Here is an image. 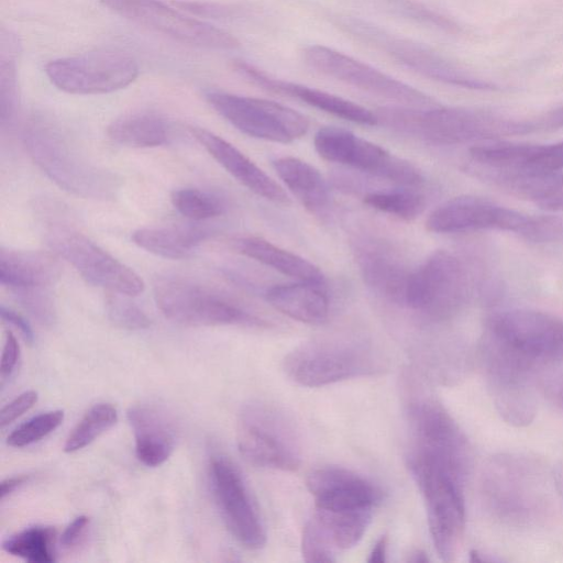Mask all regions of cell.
<instances>
[{"instance_id":"1","label":"cell","mask_w":563,"mask_h":563,"mask_svg":"<svg viewBox=\"0 0 563 563\" xmlns=\"http://www.w3.org/2000/svg\"><path fill=\"white\" fill-rule=\"evenodd\" d=\"M378 124L437 145L494 141L529 133L528 121H516L459 107H383L375 111Z\"/></svg>"},{"instance_id":"2","label":"cell","mask_w":563,"mask_h":563,"mask_svg":"<svg viewBox=\"0 0 563 563\" xmlns=\"http://www.w3.org/2000/svg\"><path fill=\"white\" fill-rule=\"evenodd\" d=\"M23 139L33 162L64 190L86 199L115 197L120 187L117 176L88 162L49 122L30 119Z\"/></svg>"},{"instance_id":"3","label":"cell","mask_w":563,"mask_h":563,"mask_svg":"<svg viewBox=\"0 0 563 563\" xmlns=\"http://www.w3.org/2000/svg\"><path fill=\"white\" fill-rule=\"evenodd\" d=\"M408 467L422 496L429 532L441 560L452 561L465 528V476L456 471L415 455Z\"/></svg>"},{"instance_id":"4","label":"cell","mask_w":563,"mask_h":563,"mask_svg":"<svg viewBox=\"0 0 563 563\" xmlns=\"http://www.w3.org/2000/svg\"><path fill=\"white\" fill-rule=\"evenodd\" d=\"M295 383L320 387L383 369V358L368 344L350 340H320L301 344L284 360Z\"/></svg>"},{"instance_id":"5","label":"cell","mask_w":563,"mask_h":563,"mask_svg":"<svg viewBox=\"0 0 563 563\" xmlns=\"http://www.w3.org/2000/svg\"><path fill=\"white\" fill-rule=\"evenodd\" d=\"M236 442L241 455L252 465L294 471L300 464L297 430L275 406L258 401L244 406L239 416Z\"/></svg>"},{"instance_id":"6","label":"cell","mask_w":563,"mask_h":563,"mask_svg":"<svg viewBox=\"0 0 563 563\" xmlns=\"http://www.w3.org/2000/svg\"><path fill=\"white\" fill-rule=\"evenodd\" d=\"M158 309L170 321L188 327H263L265 322L224 295L180 277H163L154 285Z\"/></svg>"},{"instance_id":"7","label":"cell","mask_w":563,"mask_h":563,"mask_svg":"<svg viewBox=\"0 0 563 563\" xmlns=\"http://www.w3.org/2000/svg\"><path fill=\"white\" fill-rule=\"evenodd\" d=\"M470 276L459 257L439 250L410 273L405 306L428 319L454 316L470 296Z\"/></svg>"},{"instance_id":"8","label":"cell","mask_w":563,"mask_h":563,"mask_svg":"<svg viewBox=\"0 0 563 563\" xmlns=\"http://www.w3.org/2000/svg\"><path fill=\"white\" fill-rule=\"evenodd\" d=\"M45 239L90 284L128 297L143 292L144 282L132 268L78 230L53 222L46 229Z\"/></svg>"},{"instance_id":"9","label":"cell","mask_w":563,"mask_h":563,"mask_svg":"<svg viewBox=\"0 0 563 563\" xmlns=\"http://www.w3.org/2000/svg\"><path fill=\"white\" fill-rule=\"evenodd\" d=\"M482 354L498 412L510 424H529L536 415L530 382L537 365L486 333Z\"/></svg>"},{"instance_id":"10","label":"cell","mask_w":563,"mask_h":563,"mask_svg":"<svg viewBox=\"0 0 563 563\" xmlns=\"http://www.w3.org/2000/svg\"><path fill=\"white\" fill-rule=\"evenodd\" d=\"M313 144L317 153L328 162L404 187H417L423 183L421 172L413 164L346 129L322 126L314 134Z\"/></svg>"},{"instance_id":"11","label":"cell","mask_w":563,"mask_h":563,"mask_svg":"<svg viewBox=\"0 0 563 563\" xmlns=\"http://www.w3.org/2000/svg\"><path fill=\"white\" fill-rule=\"evenodd\" d=\"M340 25L360 41L385 52L396 62L424 77L468 89H496L495 85L464 71L428 46L396 36L373 23L357 18H343Z\"/></svg>"},{"instance_id":"12","label":"cell","mask_w":563,"mask_h":563,"mask_svg":"<svg viewBox=\"0 0 563 563\" xmlns=\"http://www.w3.org/2000/svg\"><path fill=\"white\" fill-rule=\"evenodd\" d=\"M206 99L228 122L252 137L288 144L309 129L303 114L272 100L219 90L207 91Z\"/></svg>"},{"instance_id":"13","label":"cell","mask_w":563,"mask_h":563,"mask_svg":"<svg viewBox=\"0 0 563 563\" xmlns=\"http://www.w3.org/2000/svg\"><path fill=\"white\" fill-rule=\"evenodd\" d=\"M139 71L133 57L112 49H97L58 58L45 66L51 82L74 95H100L120 90L132 84Z\"/></svg>"},{"instance_id":"14","label":"cell","mask_w":563,"mask_h":563,"mask_svg":"<svg viewBox=\"0 0 563 563\" xmlns=\"http://www.w3.org/2000/svg\"><path fill=\"white\" fill-rule=\"evenodd\" d=\"M409 454L444 464L463 475L471 466L468 442L453 417L432 399L409 407Z\"/></svg>"},{"instance_id":"15","label":"cell","mask_w":563,"mask_h":563,"mask_svg":"<svg viewBox=\"0 0 563 563\" xmlns=\"http://www.w3.org/2000/svg\"><path fill=\"white\" fill-rule=\"evenodd\" d=\"M536 465L512 455L492 459L483 475L485 500L497 517L522 522L542 503L541 482Z\"/></svg>"},{"instance_id":"16","label":"cell","mask_w":563,"mask_h":563,"mask_svg":"<svg viewBox=\"0 0 563 563\" xmlns=\"http://www.w3.org/2000/svg\"><path fill=\"white\" fill-rule=\"evenodd\" d=\"M488 335L538 366L563 358V320L530 309L493 313L486 324Z\"/></svg>"},{"instance_id":"17","label":"cell","mask_w":563,"mask_h":563,"mask_svg":"<svg viewBox=\"0 0 563 563\" xmlns=\"http://www.w3.org/2000/svg\"><path fill=\"white\" fill-rule=\"evenodd\" d=\"M538 219V216L525 214L486 198L460 196L435 208L426 221V229L434 233L499 230L533 242Z\"/></svg>"},{"instance_id":"18","label":"cell","mask_w":563,"mask_h":563,"mask_svg":"<svg viewBox=\"0 0 563 563\" xmlns=\"http://www.w3.org/2000/svg\"><path fill=\"white\" fill-rule=\"evenodd\" d=\"M303 59L317 71L410 108H431L438 102L424 92L349 55L323 45L307 46Z\"/></svg>"},{"instance_id":"19","label":"cell","mask_w":563,"mask_h":563,"mask_svg":"<svg viewBox=\"0 0 563 563\" xmlns=\"http://www.w3.org/2000/svg\"><path fill=\"white\" fill-rule=\"evenodd\" d=\"M112 12L161 33L174 41L212 49H235L240 42L232 34L190 18L159 0H100Z\"/></svg>"},{"instance_id":"20","label":"cell","mask_w":563,"mask_h":563,"mask_svg":"<svg viewBox=\"0 0 563 563\" xmlns=\"http://www.w3.org/2000/svg\"><path fill=\"white\" fill-rule=\"evenodd\" d=\"M208 477L216 505L231 534L246 549L263 548L266 531L241 472L225 456L213 455Z\"/></svg>"},{"instance_id":"21","label":"cell","mask_w":563,"mask_h":563,"mask_svg":"<svg viewBox=\"0 0 563 563\" xmlns=\"http://www.w3.org/2000/svg\"><path fill=\"white\" fill-rule=\"evenodd\" d=\"M306 484L316 510L374 512L383 498L382 490L371 481L340 466H322L311 471Z\"/></svg>"},{"instance_id":"22","label":"cell","mask_w":563,"mask_h":563,"mask_svg":"<svg viewBox=\"0 0 563 563\" xmlns=\"http://www.w3.org/2000/svg\"><path fill=\"white\" fill-rule=\"evenodd\" d=\"M232 66L249 81L272 92L296 98L313 108L357 124H378L375 112L340 96L271 77L245 60L236 59Z\"/></svg>"},{"instance_id":"23","label":"cell","mask_w":563,"mask_h":563,"mask_svg":"<svg viewBox=\"0 0 563 563\" xmlns=\"http://www.w3.org/2000/svg\"><path fill=\"white\" fill-rule=\"evenodd\" d=\"M189 131L206 151L250 191L274 203H290L284 189L234 145L203 128L189 126Z\"/></svg>"},{"instance_id":"24","label":"cell","mask_w":563,"mask_h":563,"mask_svg":"<svg viewBox=\"0 0 563 563\" xmlns=\"http://www.w3.org/2000/svg\"><path fill=\"white\" fill-rule=\"evenodd\" d=\"M477 177L550 211H563V170L492 169L468 166Z\"/></svg>"},{"instance_id":"25","label":"cell","mask_w":563,"mask_h":563,"mask_svg":"<svg viewBox=\"0 0 563 563\" xmlns=\"http://www.w3.org/2000/svg\"><path fill=\"white\" fill-rule=\"evenodd\" d=\"M356 262L366 285L385 300L405 306L410 271L399 255L378 242L361 244Z\"/></svg>"},{"instance_id":"26","label":"cell","mask_w":563,"mask_h":563,"mask_svg":"<svg viewBox=\"0 0 563 563\" xmlns=\"http://www.w3.org/2000/svg\"><path fill=\"white\" fill-rule=\"evenodd\" d=\"M126 416L133 430L137 460L148 467L167 461L176 445V428L172 418L150 404L130 407Z\"/></svg>"},{"instance_id":"27","label":"cell","mask_w":563,"mask_h":563,"mask_svg":"<svg viewBox=\"0 0 563 563\" xmlns=\"http://www.w3.org/2000/svg\"><path fill=\"white\" fill-rule=\"evenodd\" d=\"M59 264L40 251L0 250V283L11 291L47 288L59 277Z\"/></svg>"},{"instance_id":"28","label":"cell","mask_w":563,"mask_h":563,"mask_svg":"<svg viewBox=\"0 0 563 563\" xmlns=\"http://www.w3.org/2000/svg\"><path fill=\"white\" fill-rule=\"evenodd\" d=\"M266 300L283 314L297 321L320 324L330 312L327 286L309 282L275 285L266 290Z\"/></svg>"},{"instance_id":"29","label":"cell","mask_w":563,"mask_h":563,"mask_svg":"<svg viewBox=\"0 0 563 563\" xmlns=\"http://www.w3.org/2000/svg\"><path fill=\"white\" fill-rule=\"evenodd\" d=\"M273 167L295 198L310 212L321 214L330 205V191L321 173L292 156L273 161Z\"/></svg>"},{"instance_id":"30","label":"cell","mask_w":563,"mask_h":563,"mask_svg":"<svg viewBox=\"0 0 563 563\" xmlns=\"http://www.w3.org/2000/svg\"><path fill=\"white\" fill-rule=\"evenodd\" d=\"M234 247L242 255L253 258L283 275L300 282L327 286L325 276L314 264L262 238H240L235 240Z\"/></svg>"},{"instance_id":"31","label":"cell","mask_w":563,"mask_h":563,"mask_svg":"<svg viewBox=\"0 0 563 563\" xmlns=\"http://www.w3.org/2000/svg\"><path fill=\"white\" fill-rule=\"evenodd\" d=\"M209 232L200 225L147 227L133 232L132 240L141 249L169 260L191 256Z\"/></svg>"},{"instance_id":"32","label":"cell","mask_w":563,"mask_h":563,"mask_svg":"<svg viewBox=\"0 0 563 563\" xmlns=\"http://www.w3.org/2000/svg\"><path fill=\"white\" fill-rule=\"evenodd\" d=\"M108 136L117 144L134 148L156 147L170 137L169 122L152 111L126 113L110 123Z\"/></svg>"},{"instance_id":"33","label":"cell","mask_w":563,"mask_h":563,"mask_svg":"<svg viewBox=\"0 0 563 563\" xmlns=\"http://www.w3.org/2000/svg\"><path fill=\"white\" fill-rule=\"evenodd\" d=\"M56 541L53 527L34 526L7 538L2 549L31 563H52L56 560Z\"/></svg>"},{"instance_id":"34","label":"cell","mask_w":563,"mask_h":563,"mask_svg":"<svg viewBox=\"0 0 563 563\" xmlns=\"http://www.w3.org/2000/svg\"><path fill=\"white\" fill-rule=\"evenodd\" d=\"M16 53V40L2 30L0 51V123L2 128L11 126L18 114Z\"/></svg>"},{"instance_id":"35","label":"cell","mask_w":563,"mask_h":563,"mask_svg":"<svg viewBox=\"0 0 563 563\" xmlns=\"http://www.w3.org/2000/svg\"><path fill=\"white\" fill-rule=\"evenodd\" d=\"M411 188L371 191L364 196V203L398 219L411 221L419 217L426 208L424 196Z\"/></svg>"},{"instance_id":"36","label":"cell","mask_w":563,"mask_h":563,"mask_svg":"<svg viewBox=\"0 0 563 563\" xmlns=\"http://www.w3.org/2000/svg\"><path fill=\"white\" fill-rule=\"evenodd\" d=\"M118 420L117 409L108 402L92 406L68 434L64 451L73 453L93 442Z\"/></svg>"},{"instance_id":"37","label":"cell","mask_w":563,"mask_h":563,"mask_svg":"<svg viewBox=\"0 0 563 563\" xmlns=\"http://www.w3.org/2000/svg\"><path fill=\"white\" fill-rule=\"evenodd\" d=\"M170 200L180 214L192 221L212 219L225 211V203L219 196L197 188L177 189Z\"/></svg>"},{"instance_id":"38","label":"cell","mask_w":563,"mask_h":563,"mask_svg":"<svg viewBox=\"0 0 563 563\" xmlns=\"http://www.w3.org/2000/svg\"><path fill=\"white\" fill-rule=\"evenodd\" d=\"M63 420V410L42 412L15 428L7 438V443L13 448L33 444L57 429Z\"/></svg>"},{"instance_id":"39","label":"cell","mask_w":563,"mask_h":563,"mask_svg":"<svg viewBox=\"0 0 563 563\" xmlns=\"http://www.w3.org/2000/svg\"><path fill=\"white\" fill-rule=\"evenodd\" d=\"M125 295L113 292L107 298V312L110 320L118 327L129 330L146 329L151 320L135 303L124 298Z\"/></svg>"},{"instance_id":"40","label":"cell","mask_w":563,"mask_h":563,"mask_svg":"<svg viewBox=\"0 0 563 563\" xmlns=\"http://www.w3.org/2000/svg\"><path fill=\"white\" fill-rule=\"evenodd\" d=\"M24 308L40 324L52 327L56 320V311L47 288H31L12 291Z\"/></svg>"},{"instance_id":"41","label":"cell","mask_w":563,"mask_h":563,"mask_svg":"<svg viewBox=\"0 0 563 563\" xmlns=\"http://www.w3.org/2000/svg\"><path fill=\"white\" fill-rule=\"evenodd\" d=\"M301 554L306 562L321 563L336 560V551L312 519L308 520L302 529Z\"/></svg>"},{"instance_id":"42","label":"cell","mask_w":563,"mask_h":563,"mask_svg":"<svg viewBox=\"0 0 563 563\" xmlns=\"http://www.w3.org/2000/svg\"><path fill=\"white\" fill-rule=\"evenodd\" d=\"M178 8L202 18L227 19L239 14L240 9L212 1L177 0L173 2Z\"/></svg>"},{"instance_id":"43","label":"cell","mask_w":563,"mask_h":563,"mask_svg":"<svg viewBox=\"0 0 563 563\" xmlns=\"http://www.w3.org/2000/svg\"><path fill=\"white\" fill-rule=\"evenodd\" d=\"M550 364L548 368L543 364V371L539 376L538 384L548 399L563 409V368L551 367Z\"/></svg>"},{"instance_id":"44","label":"cell","mask_w":563,"mask_h":563,"mask_svg":"<svg viewBox=\"0 0 563 563\" xmlns=\"http://www.w3.org/2000/svg\"><path fill=\"white\" fill-rule=\"evenodd\" d=\"M38 394L35 390H27L16 396L5 405L0 412L1 428L10 424L24 412L29 411L37 401Z\"/></svg>"},{"instance_id":"45","label":"cell","mask_w":563,"mask_h":563,"mask_svg":"<svg viewBox=\"0 0 563 563\" xmlns=\"http://www.w3.org/2000/svg\"><path fill=\"white\" fill-rule=\"evenodd\" d=\"M90 519L87 516L75 518L63 531L59 544L64 550H74L85 540L89 528Z\"/></svg>"},{"instance_id":"46","label":"cell","mask_w":563,"mask_h":563,"mask_svg":"<svg viewBox=\"0 0 563 563\" xmlns=\"http://www.w3.org/2000/svg\"><path fill=\"white\" fill-rule=\"evenodd\" d=\"M19 358H20V345H19L14 334L11 332H8L7 336H5L3 350H2V356H1V365H0L1 384H3L4 380L12 375V373L14 372V368L16 367Z\"/></svg>"},{"instance_id":"47","label":"cell","mask_w":563,"mask_h":563,"mask_svg":"<svg viewBox=\"0 0 563 563\" xmlns=\"http://www.w3.org/2000/svg\"><path fill=\"white\" fill-rule=\"evenodd\" d=\"M0 314L1 319L4 322L11 324L16 330H19V332L27 343H33L34 333L30 323L24 319V317H22L20 313L12 310L11 308L5 307L4 305H1L0 307Z\"/></svg>"},{"instance_id":"48","label":"cell","mask_w":563,"mask_h":563,"mask_svg":"<svg viewBox=\"0 0 563 563\" xmlns=\"http://www.w3.org/2000/svg\"><path fill=\"white\" fill-rule=\"evenodd\" d=\"M532 131H550L563 128V106L556 108L536 121H531Z\"/></svg>"},{"instance_id":"49","label":"cell","mask_w":563,"mask_h":563,"mask_svg":"<svg viewBox=\"0 0 563 563\" xmlns=\"http://www.w3.org/2000/svg\"><path fill=\"white\" fill-rule=\"evenodd\" d=\"M27 481L25 476H12L3 479L0 485V499L3 500L10 496L16 488Z\"/></svg>"},{"instance_id":"50","label":"cell","mask_w":563,"mask_h":563,"mask_svg":"<svg viewBox=\"0 0 563 563\" xmlns=\"http://www.w3.org/2000/svg\"><path fill=\"white\" fill-rule=\"evenodd\" d=\"M387 555V539L380 537L372 547L367 561L369 563H383Z\"/></svg>"},{"instance_id":"51","label":"cell","mask_w":563,"mask_h":563,"mask_svg":"<svg viewBox=\"0 0 563 563\" xmlns=\"http://www.w3.org/2000/svg\"><path fill=\"white\" fill-rule=\"evenodd\" d=\"M555 485L563 499V462L558 466L554 474Z\"/></svg>"},{"instance_id":"52","label":"cell","mask_w":563,"mask_h":563,"mask_svg":"<svg viewBox=\"0 0 563 563\" xmlns=\"http://www.w3.org/2000/svg\"><path fill=\"white\" fill-rule=\"evenodd\" d=\"M408 561L418 563V562H428L429 559L424 552L417 550L410 554V556L408 558Z\"/></svg>"}]
</instances>
